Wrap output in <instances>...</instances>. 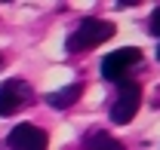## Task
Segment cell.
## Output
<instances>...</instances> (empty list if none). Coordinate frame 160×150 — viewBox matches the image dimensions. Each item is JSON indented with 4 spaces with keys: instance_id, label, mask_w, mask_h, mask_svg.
Masks as SVG:
<instances>
[{
    "instance_id": "10",
    "label": "cell",
    "mask_w": 160,
    "mask_h": 150,
    "mask_svg": "<svg viewBox=\"0 0 160 150\" xmlns=\"http://www.w3.org/2000/svg\"><path fill=\"white\" fill-rule=\"evenodd\" d=\"M0 64H3V55H0Z\"/></svg>"
},
{
    "instance_id": "5",
    "label": "cell",
    "mask_w": 160,
    "mask_h": 150,
    "mask_svg": "<svg viewBox=\"0 0 160 150\" xmlns=\"http://www.w3.org/2000/svg\"><path fill=\"white\" fill-rule=\"evenodd\" d=\"M6 144H9V150H49V138L34 123H19L9 132Z\"/></svg>"
},
{
    "instance_id": "3",
    "label": "cell",
    "mask_w": 160,
    "mask_h": 150,
    "mask_svg": "<svg viewBox=\"0 0 160 150\" xmlns=\"http://www.w3.org/2000/svg\"><path fill=\"white\" fill-rule=\"evenodd\" d=\"M139 104H142V86L139 83H120L117 101L111 104V123L114 126H126L139 113Z\"/></svg>"
},
{
    "instance_id": "4",
    "label": "cell",
    "mask_w": 160,
    "mask_h": 150,
    "mask_svg": "<svg viewBox=\"0 0 160 150\" xmlns=\"http://www.w3.org/2000/svg\"><path fill=\"white\" fill-rule=\"evenodd\" d=\"M31 86L25 80H6L0 83V116H12L16 110H22L25 104H31Z\"/></svg>"
},
{
    "instance_id": "8",
    "label": "cell",
    "mask_w": 160,
    "mask_h": 150,
    "mask_svg": "<svg viewBox=\"0 0 160 150\" xmlns=\"http://www.w3.org/2000/svg\"><path fill=\"white\" fill-rule=\"evenodd\" d=\"M151 34H157V37H160V6L154 9V16H151Z\"/></svg>"
},
{
    "instance_id": "2",
    "label": "cell",
    "mask_w": 160,
    "mask_h": 150,
    "mask_svg": "<svg viewBox=\"0 0 160 150\" xmlns=\"http://www.w3.org/2000/svg\"><path fill=\"white\" fill-rule=\"evenodd\" d=\"M142 61V49L136 46H123V49H114L102 58V77L111 80V83H126L129 71Z\"/></svg>"
},
{
    "instance_id": "6",
    "label": "cell",
    "mask_w": 160,
    "mask_h": 150,
    "mask_svg": "<svg viewBox=\"0 0 160 150\" xmlns=\"http://www.w3.org/2000/svg\"><path fill=\"white\" fill-rule=\"evenodd\" d=\"M80 92H83V86H80V83H71V86H65V89L49 92V95H46V104L56 107V110H68V107L80 98Z\"/></svg>"
},
{
    "instance_id": "9",
    "label": "cell",
    "mask_w": 160,
    "mask_h": 150,
    "mask_svg": "<svg viewBox=\"0 0 160 150\" xmlns=\"http://www.w3.org/2000/svg\"><path fill=\"white\" fill-rule=\"evenodd\" d=\"M157 58H160V46H157Z\"/></svg>"
},
{
    "instance_id": "1",
    "label": "cell",
    "mask_w": 160,
    "mask_h": 150,
    "mask_svg": "<svg viewBox=\"0 0 160 150\" xmlns=\"http://www.w3.org/2000/svg\"><path fill=\"white\" fill-rule=\"evenodd\" d=\"M114 37V21H105V19H96V16H89V19H83L68 34V43H65V49L68 52H89V49H96L99 43Z\"/></svg>"
},
{
    "instance_id": "7",
    "label": "cell",
    "mask_w": 160,
    "mask_h": 150,
    "mask_svg": "<svg viewBox=\"0 0 160 150\" xmlns=\"http://www.w3.org/2000/svg\"><path fill=\"white\" fill-rule=\"evenodd\" d=\"M83 150H126V147L120 144L114 135L96 129V132H89V135L83 138Z\"/></svg>"
}]
</instances>
